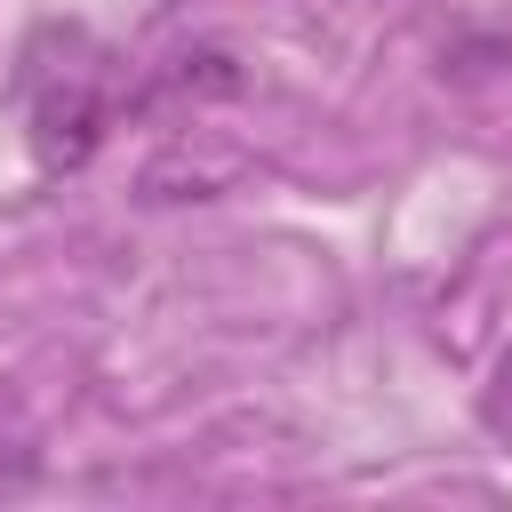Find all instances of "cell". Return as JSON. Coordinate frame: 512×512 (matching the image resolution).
Instances as JSON below:
<instances>
[{"instance_id": "obj_1", "label": "cell", "mask_w": 512, "mask_h": 512, "mask_svg": "<svg viewBox=\"0 0 512 512\" xmlns=\"http://www.w3.org/2000/svg\"><path fill=\"white\" fill-rule=\"evenodd\" d=\"M488 416H496V424H512V352L496 360V384H488Z\"/></svg>"}]
</instances>
